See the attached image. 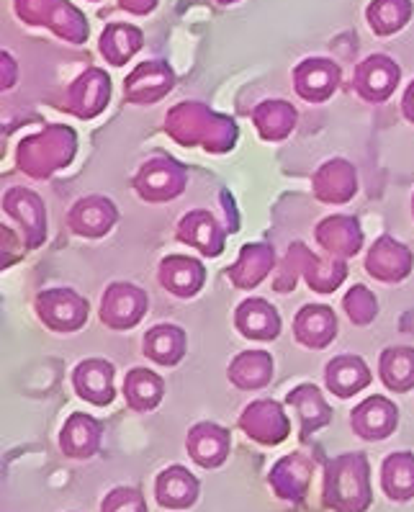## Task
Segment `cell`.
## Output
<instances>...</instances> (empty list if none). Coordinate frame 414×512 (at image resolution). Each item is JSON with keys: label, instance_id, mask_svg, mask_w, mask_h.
<instances>
[{"label": "cell", "instance_id": "cell-4", "mask_svg": "<svg viewBox=\"0 0 414 512\" xmlns=\"http://www.w3.org/2000/svg\"><path fill=\"white\" fill-rule=\"evenodd\" d=\"M396 417H399V412L389 399L371 397L353 410V430L360 438L381 440L394 433Z\"/></svg>", "mask_w": 414, "mask_h": 512}, {"label": "cell", "instance_id": "cell-28", "mask_svg": "<svg viewBox=\"0 0 414 512\" xmlns=\"http://www.w3.org/2000/svg\"><path fill=\"white\" fill-rule=\"evenodd\" d=\"M229 376L234 384L242 389H258V386L268 384L270 376V358L265 353H242L234 366L229 368Z\"/></svg>", "mask_w": 414, "mask_h": 512}, {"label": "cell", "instance_id": "cell-22", "mask_svg": "<svg viewBox=\"0 0 414 512\" xmlns=\"http://www.w3.org/2000/svg\"><path fill=\"white\" fill-rule=\"evenodd\" d=\"M288 402L299 410L301 425H304L301 428V438H306L312 430H319L330 420V407L324 404L322 394L314 386H299L296 392L288 394Z\"/></svg>", "mask_w": 414, "mask_h": 512}, {"label": "cell", "instance_id": "cell-31", "mask_svg": "<svg viewBox=\"0 0 414 512\" xmlns=\"http://www.w3.org/2000/svg\"><path fill=\"white\" fill-rule=\"evenodd\" d=\"M345 309H348V314L353 317V322L368 325L373 314H376V302H373V296L368 294L363 286H358V289L350 291L348 299H345Z\"/></svg>", "mask_w": 414, "mask_h": 512}, {"label": "cell", "instance_id": "cell-25", "mask_svg": "<svg viewBox=\"0 0 414 512\" xmlns=\"http://www.w3.org/2000/svg\"><path fill=\"white\" fill-rule=\"evenodd\" d=\"M124 392L134 410H152L162 397V381L155 374H150L147 368H134L132 374L126 376Z\"/></svg>", "mask_w": 414, "mask_h": 512}, {"label": "cell", "instance_id": "cell-10", "mask_svg": "<svg viewBox=\"0 0 414 512\" xmlns=\"http://www.w3.org/2000/svg\"><path fill=\"white\" fill-rule=\"evenodd\" d=\"M299 96L306 101H327L335 91L340 70L330 60H306L294 75Z\"/></svg>", "mask_w": 414, "mask_h": 512}, {"label": "cell", "instance_id": "cell-27", "mask_svg": "<svg viewBox=\"0 0 414 512\" xmlns=\"http://www.w3.org/2000/svg\"><path fill=\"white\" fill-rule=\"evenodd\" d=\"M180 240L193 242L198 245L204 253H219V247L211 245V240L222 245V237L216 232V222L211 219V214L206 211H193V214H186V219L180 222Z\"/></svg>", "mask_w": 414, "mask_h": 512}, {"label": "cell", "instance_id": "cell-11", "mask_svg": "<svg viewBox=\"0 0 414 512\" xmlns=\"http://www.w3.org/2000/svg\"><path fill=\"white\" fill-rule=\"evenodd\" d=\"M111 376H114V368L101 358H93V361L80 363L72 379H75V389H78L80 397L93 404H108L114 399Z\"/></svg>", "mask_w": 414, "mask_h": 512}, {"label": "cell", "instance_id": "cell-8", "mask_svg": "<svg viewBox=\"0 0 414 512\" xmlns=\"http://www.w3.org/2000/svg\"><path fill=\"white\" fill-rule=\"evenodd\" d=\"M399 83V67L386 57H368L355 73L360 96L368 101H386Z\"/></svg>", "mask_w": 414, "mask_h": 512}, {"label": "cell", "instance_id": "cell-1", "mask_svg": "<svg viewBox=\"0 0 414 512\" xmlns=\"http://www.w3.org/2000/svg\"><path fill=\"white\" fill-rule=\"evenodd\" d=\"M324 505L335 512H366L373 502L371 466L363 453H345L330 461L324 476Z\"/></svg>", "mask_w": 414, "mask_h": 512}, {"label": "cell", "instance_id": "cell-30", "mask_svg": "<svg viewBox=\"0 0 414 512\" xmlns=\"http://www.w3.org/2000/svg\"><path fill=\"white\" fill-rule=\"evenodd\" d=\"M101 512H147L144 497L134 487H116L114 492L106 494Z\"/></svg>", "mask_w": 414, "mask_h": 512}, {"label": "cell", "instance_id": "cell-15", "mask_svg": "<svg viewBox=\"0 0 414 512\" xmlns=\"http://www.w3.org/2000/svg\"><path fill=\"white\" fill-rule=\"evenodd\" d=\"M98 438L101 428L96 420H90L88 415H72L60 435L62 453L70 458H90L98 451Z\"/></svg>", "mask_w": 414, "mask_h": 512}, {"label": "cell", "instance_id": "cell-13", "mask_svg": "<svg viewBox=\"0 0 414 512\" xmlns=\"http://www.w3.org/2000/svg\"><path fill=\"white\" fill-rule=\"evenodd\" d=\"M137 188L144 193V199L165 201L173 199L175 193L183 188V170L168 160H155L139 175Z\"/></svg>", "mask_w": 414, "mask_h": 512}, {"label": "cell", "instance_id": "cell-26", "mask_svg": "<svg viewBox=\"0 0 414 512\" xmlns=\"http://www.w3.org/2000/svg\"><path fill=\"white\" fill-rule=\"evenodd\" d=\"M409 16H412V3L409 0H373L371 8H368V24L381 37L402 29Z\"/></svg>", "mask_w": 414, "mask_h": 512}, {"label": "cell", "instance_id": "cell-12", "mask_svg": "<svg viewBox=\"0 0 414 512\" xmlns=\"http://www.w3.org/2000/svg\"><path fill=\"white\" fill-rule=\"evenodd\" d=\"M170 85H173V75L168 67L160 62H144L134 70L132 78H126V98L139 103L157 101L168 93Z\"/></svg>", "mask_w": 414, "mask_h": 512}, {"label": "cell", "instance_id": "cell-20", "mask_svg": "<svg viewBox=\"0 0 414 512\" xmlns=\"http://www.w3.org/2000/svg\"><path fill=\"white\" fill-rule=\"evenodd\" d=\"M409 266H412V260H409L407 247L396 245L391 240L378 242L371 250V258H368V271L381 281H399L409 271Z\"/></svg>", "mask_w": 414, "mask_h": 512}, {"label": "cell", "instance_id": "cell-33", "mask_svg": "<svg viewBox=\"0 0 414 512\" xmlns=\"http://www.w3.org/2000/svg\"><path fill=\"white\" fill-rule=\"evenodd\" d=\"M404 114H407V119L409 121H414V83L409 85V91H407V96H404Z\"/></svg>", "mask_w": 414, "mask_h": 512}, {"label": "cell", "instance_id": "cell-18", "mask_svg": "<svg viewBox=\"0 0 414 512\" xmlns=\"http://www.w3.org/2000/svg\"><path fill=\"white\" fill-rule=\"evenodd\" d=\"M337 332L335 314L327 307H304L296 320V335L309 348H324L330 345L332 335Z\"/></svg>", "mask_w": 414, "mask_h": 512}, {"label": "cell", "instance_id": "cell-3", "mask_svg": "<svg viewBox=\"0 0 414 512\" xmlns=\"http://www.w3.org/2000/svg\"><path fill=\"white\" fill-rule=\"evenodd\" d=\"M242 428L250 438L260 440L265 446H276L288 435V420L283 417L278 404L263 399V402L247 407L242 415Z\"/></svg>", "mask_w": 414, "mask_h": 512}, {"label": "cell", "instance_id": "cell-23", "mask_svg": "<svg viewBox=\"0 0 414 512\" xmlns=\"http://www.w3.org/2000/svg\"><path fill=\"white\" fill-rule=\"evenodd\" d=\"M381 379L394 392H407L414 386V350L391 348L381 356Z\"/></svg>", "mask_w": 414, "mask_h": 512}, {"label": "cell", "instance_id": "cell-19", "mask_svg": "<svg viewBox=\"0 0 414 512\" xmlns=\"http://www.w3.org/2000/svg\"><path fill=\"white\" fill-rule=\"evenodd\" d=\"M237 327L245 332L247 338L273 340L281 330V320H278L276 309L268 307L260 299H252L237 309Z\"/></svg>", "mask_w": 414, "mask_h": 512}, {"label": "cell", "instance_id": "cell-17", "mask_svg": "<svg viewBox=\"0 0 414 512\" xmlns=\"http://www.w3.org/2000/svg\"><path fill=\"white\" fill-rule=\"evenodd\" d=\"M371 381L366 363L355 356H340L327 366V386L337 397H350Z\"/></svg>", "mask_w": 414, "mask_h": 512}, {"label": "cell", "instance_id": "cell-16", "mask_svg": "<svg viewBox=\"0 0 414 512\" xmlns=\"http://www.w3.org/2000/svg\"><path fill=\"white\" fill-rule=\"evenodd\" d=\"M160 281L173 294L191 296L204 284V268H201L198 260L191 258H168L162 260Z\"/></svg>", "mask_w": 414, "mask_h": 512}, {"label": "cell", "instance_id": "cell-2", "mask_svg": "<svg viewBox=\"0 0 414 512\" xmlns=\"http://www.w3.org/2000/svg\"><path fill=\"white\" fill-rule=\"evenodd\" d=\"M39 312L54 330H78L88 314V307L75 291L54 289L39 296Z\"/></svg>", "mask_w": 414, "mask_h": 512}, {"label": "cell", "instance_id": "cell-5", "mask_svg": "<svg viewBox=\"0 0 414 512\" xmlns=\"http://www.w3.org/2000/svg\"><path fill=\"white\" fill-rule=\"evenodd\" d=\"M229 453V433L224 428H216L211 422L196 425L188 433V456L204 469H216L227 461Z\"/></svg>", "mask_w": 414, "mask_h": 512}, {"label": "cell", "instance_id": "cell-24", "mask_svg": "<svg viewBox=\"0 0 414 512\" xmlns=\"http://www.w3.org/2000/svg\"><path fill=\"white\" fill-rule=\"evenodd\" d=\"M139 47H142V34L132 26H108L106 34L101 37V52L111 65H124Z\"/></svg>", "mask_w": 414, "mask_h": 512}, {"label": "cell", "instance_id": "cell-34", "mask_svg": "<svg viewBox=\"0 0 414 512\" xmlns=\"http://www.w3.org/2000/svg\"><path fill=\"white\" fill-rule=\"evenodd\" d=\"M219 3H234V0H219Z\"/></svg>", "mask_w": 414, "mask_h": 512}, {"label": "cell", "instance_id": "cell-32", "mask_svg": "<svg viewBox=\"0 0 414 512\" xmlns=\"http://www.w3.org/2000/svg\"><path fill=\"white\" fill-rule=\"evenodd\" d=\"M121 6L126 8V11H132V13H147L155 8L157 0H119Z\"/></svg>", "mask_w": 414, "mask_h": 512}, {"label": "cell", "instance_id": "cell-29", "mask_svg": "<svg viewBox=\"0 0 414 512\" xmlns=\"http://www.w3.org/2000/svg\"><path fill=\"white\" fill-rule=\"evenodd\" d=\"M80 211H85V224L78 229V232H83V235H103L111 224H114L116 219V211L114 206L106 204V201L101 199H90V201H80L78 204Z\"/></svg>", "mask_w": 414, "mask_h": 512}, {"label": "cell", "instance_id": "cell-14", "mask_svg": "<svg viewBox=\"0 0 414 512\" xmlns=\"http://www.w3.org/2000/svg\"><path fill=\"white\" fill-rule=\"evenodd\" d=\"M381 487L394 502H409L414 497V456L391 453L381 469Z\"/></svg>", "mask_w": 414, "mask_h": 512}, {"label": "cell", "instance_id": "cell-9", "mask_svg": "<svg viewBox=\"0 0 414 512\" xmlns=\"http://www.w3.org/2000/svg\"><path fill=\"white\" fill-rule=\"evenodd\" d=\"M144 294L134 286L116 284L106 291L103 299V322L111 327H132L137 325L139 317L144 314Z\"/></svg>", "mask_w": 414, "mask_h": 512}, {"label": "cell", "instance_id": "cell-7", "mask_svg": "<svg viewBox=\"0 0 414 512\" xmlns=\"http://www.w3.org/2000/svg\"><path fill=\"white\" fill-rule=\"evenodd\" d=\"M309 479H312V461L301 453L281 458L276 469L270 471V484H273L278 497L288 502H299L304 497Z\"/></svg>", "mask_w": 414, "mask_h": 512}, {"label": "cell", "instance_id": "cell-6", "mask_svg": "<svg viewBox=\"0 0 414 512\" xmlns=\"http://www.w3.org/2000/svg\"><path fill=\"white\" fill-rule=\"evenodd\" d=\"M155 500L160 507L168 510H183L198 500V482L196 476L183 466H170L162 471L155 482Z\"/></svg>", "mask_w": 414, "mask_h": 512}, {"label": "cell", "instance_id": "cell-21", "mask_svg": "<svg viewBox=\"0 0 414 512\" xmlns=\"http://www.w3.org/2000/svg\"><path fill=\"white\" fill-rule=\"evenodd\" d=\"M144 340H147L144 343V353L155 358L157 363H162V366H175L180 361V356L186 353V335L178 327H155L152 332H147Z\"/></svg>", "mask_w": 414, "mask_h": 512}]
</instances>
